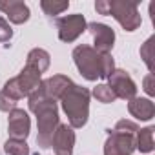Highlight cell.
<instances>
[{"label":"cell","mask_w":155,"mask_h":155,"mask_svg":"<svg viewBox=\"0 0 155 155\" xmlns=\"http://www.w3.org/2000/svg\"><path fill=\"white\" fill-rule=\"evenodd\" d=\"M108 86L110 90L115 93L117 99H124V101H131L137 93V86L131 81V77L122 71V69H113V73L108 77Z\"/></svg>","instance_id":"52a82bcc"},{"label":"cell","mask_w":155,"mask_h":155,"mask_svg":"<svg viewBox=\"0 0 155 155\" xmlns=\"http://www.w3.org/2000/svg\"><path fill=\"white\" fill-rule=\"evenodd\" d=\"M62 108L69 119L71 128H82L90 115V91L82 86L71 84L60 97Z\"/></svg>","instance_id":"3957f363"},{"label":"cell","mask_w":155,"mask_h":155,"mask_svg":"<svg viewBox=\"0 0 155 155\" xmlns=\"http://www.w3.org/2000/svg\"><path fill=\"white\" fill-rule=\"evenodd\" d=\"M4 150L8 155H29V146L22 139H8L4 144Z\"/></svg>","instance_id":"e0dca14e"},{"label":"cell","mask_w":155,"mask_h":155,"mask_svg":"<svg viewBox=\"0 0 155 155\" xmlns=\"http://www.w3.org/2000/svg\"><path fill=\"white\" fill-rule=\"evenodd\" d=\"M93 95H95V99H97L99 102H104V104H110V102H113V101L117 99L115 93L110 90L108 84H99V86L93 90Z\"/></svg>","instance_id":"d6986e66"},{"label":"cell","mask_w":155,"mask_h":155,"mask_svg":"<svg viewBox=\"0 0 155 155\" xmlns=\"http://www.w3.org/2000/svg\"><path fill=\"white\" fill-rule=\"evenodd\" d=\"M71 84H73V82L68 79V77H64V75H55V77H49V79L42 81L40 86H38V90H40L48 99L55 101V99H60V97L64 95V91H66Z\"/></svg>","instance_id":"7c38bea8"},{"label":"cell","mask_w":155,"mask_h":155,"mask_svg":"<svg viewBox=\"0 0 155 155\" xmlns=\"http://www.w3.org/2000/svg\"><path fill=\"white\" fill-rule=\"evenodd\" d=\"M0 11L13 24H24L29 18V8L24 2H20V0H8V2L0 0Z\"/></svg>","instance_id":"4fadbf2b"},{"label":"cell","mask_w":155,"mask_h":155,"mask_svg":"<svg viewBox=\"0 0 155 155\" xmlns=\"http://www.w3.org/2000/svg\"><path fill=\"white\" fill-rule=\"evenodd\" d=\"M40 8L44 9L46 15L49 17H55V15H60L62 11H66L69 8V2H57V0H42L40 2Z\"/></svg>","instance_id":"ac0fdd59"},{"label":"cell","mask_w":155,"mask_h":155,"mask_svg":"<svg viewBox=\"0 0 155 155\" xmlns=\"http://www.w3.org/2000/svg\"><path fill=\"white\" fill-rule=\"evenodd\" d=\"M40 75L42 73L37 68L26 64L24 69L18 73V77H15V81H17V84H18V88H20V91H22L24 97H29L33 91L38 90V86H40Z\"/></svg>","instance_id":"8fae6325"},{"label":"cell","mask_w":155,"mask_h":155,"mask_svg":"<svg viewBox=\"0 0 155 155\" xmlns=\"http://www.w3.org/2000/svg\"><path fill=\"white\" fill-rule=\"evenodd\" d=\"M57 28H58V38L62 42H73L75 38H79L86 31L88 24L81 13H75V15H66V17L58 18Z\"/></svg>","instance_id":"8992f818"},{"label":"cell","mask_w":155,"mask_h":155,"mask_svg":"<svg viewBox=\"0 0 155 155\" xmlns=\"http://www.w3.org/2000/svg\"><path fill=\"white\" fill-rule=\"evenodd\" d=\"M153 42H155V38L153 37H150L146 42H144V46L140 48V58H144V62H146V66H148V69L150 71H153Z\"/></svg>","instance_id":"ffe728a7"},{"label":"cell","mask_w":155,"mask_h":155,"mask_svg":"<svg viewBox=\"0 0 155 155\" xmlns=\"http://www.w3.org/2000/svg\"><path fill=\"white\" fill-rule=\"evenodd\" d=\"M73 144H75V133H73L71 126L58 124L55 133H53V140H51V146H53L55 153L57 155H71L73 153Z\"/></svg>","instance_id":"9c48e42d"},{"label":"cell","mask_w":155,"mask_h":155,"mask_svg":"<svg viewBox=\"0 0 155 155\" xmlns=\"http://www.w3.org/2000/svg\"><path fill=\"white\" fill-rule=\"evenodd\" d=\"M95 9L101 15H111L126 31H135L142 22L135 2H126V0H97Z\"/></svg>","instance_id":"5b68a950"},{"label":"cell","mask_w":155,"mask_h":155,"mask_svg":"<svg viewBox=\"0 0 155 155\" xmlns=\"http://www.w3.org/2000/svg\"><path fill=\"white\" fill-rule=\"evenodd\" d=\"M128 110L133 117L140 119V120H150L155 115V106L150 99H140V97H133L128 104Z\"/></svg>","instance_id":"5bb4252c"},{"label":"cell","mask_w":155,"mask_h":155,"mask_svg":"<svg viewBox=\"0 0 155 155\" xmlns=\"http://www.w3.org/2000/svg\"><path fill=\"white\" fill-rule=\"evenodd\" d=\"M73 60L86 81L108 79L113 73V57L110 53H97L91 46H77L73 49Z\"/></svg>","instance_id":"7a4b0ae2"},{"label":"cell","mask_w":155,"mask_h":155,"mask_svg":"<svg viewBox=\"0 0 155 155\" xmlns=\"http://www.w3.org/2000/svg\"><path fill=\"white\" fill-rule=\"evenodd\" d=\"M88 29L93 37V44H95V51L97 53H110L115 42V33L110 26L101 24V22H91L88 24Z\"/></svg>","instance_id":"ba28073f"},{"label":"cell","mask_w":155,"mask_h":155,"mask_svg":"<svg viewBox=\"0 0 155 155\" xmlns=\"http://www.w3.org/2000/svg\"><path fill=\"white\" fill-rule=\"evenodd\" d=\"M17 108V101L11 99L9 95H6L4 91H0V111H13Z\"/></svg>","instance_id":"44dd1931"},{"label":"cell","mask_w":155,"mask_h":155,"mask_svg":"<svg viewBox=\"0 0 155 155\" xmlns=\"http://www.w3.org/2000/svg\"><path fill=\"white\" fill-rule=\"evenodd\" d=\"M29 110L37 115V124H38L37 142H38V146L40 148H51L53 133L58 126L57 102L48 99L40 90H37L29 95Z\"/></svg>","instance_id":"6da1fadb"},{"label":"cell","mask_w":155,"mask_h":155,"mask_svg":"<svg viewBox=\"0 0 155 155\" xmlns=\"http://www.w3.org/2000/svg\"><path fill=\"white\" fill-rule=\"evenodd\" d=\"M26 64H29V66L37 68L40 73H44V71L49 68V53L44 51V49H40V48H35V49L29 51Z\"/></svg>","instance_id":"9a60e30c"},{"label":"cell","mask_w":155,"mask_h":155,"mask_svg":"<svg viewBox=\"0 0 155 155\" xmlns=\"http://www.w3.org/2000/svg\"><path fill=\"white\" fill-rule=\"evenodd\" d=\"M13 37V29L9 28V24L6 22V18L0 17V42H9Z\"/></svg>","instance_id":"7402d4cb"},{"label":"cell","mask_w":155,"mask_h":155,"mask_svg":"<svg viewBox=\"0 0 155 155\" xmlns=\"http://www.w3.org/2000/svg\"><path fill=\"white\" fill-rule=\"evenodd\" d=\"M29 115L24 110L15 108L13 111H9V120H8V131L11 135V139H26L29 135Z\"/></svg>","instance_id":"30bf717a"},{"label":"cell","mask_w":155,"mask_h":155,"mask_svg":"<svg viewBox=\"0 0 155 155\" xmlns=\"http://www.w3.org/2000/svg\"><path fill=\"white\" fill-rule=\"evenodd\" d=\"M144 91L150 97L155 95V77H153V73H150V75L144 77Z\"/></svg>","instance_id":"603a6c76"},{"label":"cell","mask_w":155,"mask_h":155,"mask_svg":"<svg viewBox=\"0 0 155 155\" xmlns=\"http://www.w3.org/2000/svg\"><path fill=\"white\" fill-rule=\"evenodd\" d=\"M135 146L140 150V153L153 151V126H148L135 135Z\"/></svg>","instance_id":"2e32d148"},{"label":"cell","mask_w":155,"mask_h":155,"mask_svg":"<svg viewBox=\"0 0 155 155\" xmlns=\"http://www.w3.org/2000/svg\"><path fill=\"white\" fill-rule=\"evenodd\" d=\"M139 128L131 120H119L104 144V155H131L135 151V135Z\"/></svg>","instance_id":"277c9868"}]
</instances>
